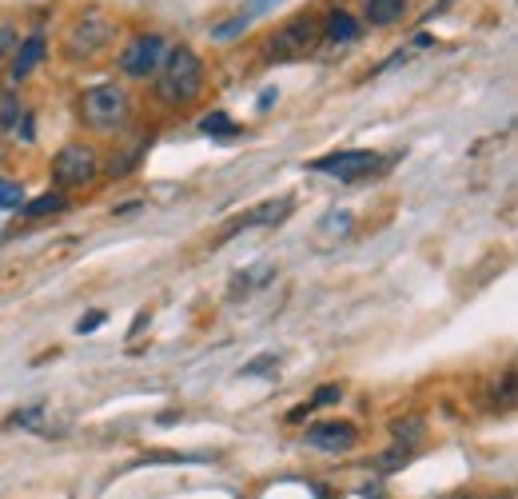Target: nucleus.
I'll list each match as a JSON object with an SVG mask.
<instances>
[{"label":"nucleus","instance_id":"nucleus-1","mask_svg":"<svg viewBox=\"0 0 518 499\" xmlns=\"http://www.w3.org/2000/svg\"><path fill=\"white\" fill-rule=\"evenodd\" d=\"M156 96L172 108L180 104H192L200 92H204V64L192 48H168L164 56V68L156 72Z\"/></svg>","mask_w":518,"mask_h":499},{"label":"nucleus","instance_id":"nucleus-2","mask_svg":"<svg viewBox=\"0 0 518 499\" xmlns=\"http://www.w3.org/2000/svg\"><path fill=\"white\" fill-rule=\"evenodd\" d=\"M132 116V96L124 84H96L80 100V120L96 132H120Z\"/></svg>","mask_w":518,"mask_h":499},{"label":"nucleus","instance_id":"nucleus-3","mask_svg":"<svg viewBox=\"0 0 518 499\" xmlns=\"http://www.w3.org/2000/svg\"><path fill=\"white\" fill-rule=\"evenodd\" d=\"M319 32H323L319 16H315V12H299V16H291V20L267 40V56H271V60H295V56H303V52L315 48Z\"/></svg>","mask_w":518,"mask_h":499},{"label":"nucleus","instance_id":"nucleus-4","mask_svg":"<svg viewBox=\"0 0 518 499\" xmlns=\"http://www.w3.org/2000/svg\"><path fill=\"white\" fill-rule=\"evenodd\" d=\"M100 176V156L92 144H64L52 160V184L56 188H84Z\"/></svg>","mask_w":518,"mask_h":499},{"label":"nucleus","instance_id":"nucleus-5","mask_svg":"<svg viewBox=\"0 0 518 499\" xmlns=\"http://www.w3.org/2000/svg\"><path fill=\"white\" fill-rule=\"evenodd\" d=\"M164 56H168V40H164L160 32H140V36H132L128 48L120 52V68H124L128 76L148 80V76H156V72L164 68Z\"/></svg>","mask_w":518,"mask_h":499},{"label":"nucleus","instance_id":"nucleus-6","mask_svg":"<svg viewBox=\"0 0 518 499\" xmlns=\"http://www.w3.org/2000/svg\"><path fill=\"white\" fill-rule=\"evenodd\" d=\"M375 164H379L375 152H367V148H347V152H331V156L311 160V172H327V176H335V180H343V184H355L359 176L375 172Z\"/></svg>","mask_w":518,"mask_h":499},{"label":"nucleus","instance_id":"nucleus-7","mask_svg":"<svg viewBox=\"0 0 518 499\" xmlns=\"http://www.w3.org/2000/svg\"><path fill=\"white\" fill-rule=\"evenodd\" d=\"M108 40H112V24L100 20V16H84V20L72 28V36H68V52H72V56H96Z\"/></svg>","mask_w":518,"mask_h":499},{"label":"nucleus","instance_id":"nucleus-8","mask_svg":"<svg viewBox=\"0 0 518 499\" xmlns=\"http://www.w3.org/2000/svg\"><path fill=\"white\" fill-rule=\"evenodd\" d=\"M307 444L319 452H347L355 444V424L347 420H331V424H311L307 428Z\"/></svg>","mask_w":518,"mask_h":499},{"label":"nucleus","instance_id":"nucleus-9","mask_svg":"<svg viewBox=\"0 0 518 499\" xmlns=\"http://www.w3.org/2000/svg\"><path fill=\"white\" fill-rule=\"evenodd\" d=\"M16 56H12V80H24L40 60H44V32H32L24 44H16L12 48Z\"/></svg>","mask_w":518,"mask_h":499},{"label":"nucleus","instance_id":"nucleus-10","mask_svg":"<svg viewBox=\"0 0 518 499\" xmlns=\"http://www.w3.org/2000/svg\"><path fill=\"white\" fill-rule=\"evenodd\" d=\"M271 276H275V268H271V264H252V268L236 272V280H232V296H248L252 288H259V284H267Z\"/></svg>","mask_w":518,"mask_h":499},{"label":"nucleus","instance_id":"nucleus-11","mask_svg":"<svg viewBox=\"0 0 518 499\" xmlns=\"http://www.w3.org/2000/svg\"><path fill=\"white\" fill-rule=\"evenodd\" d=\"M327 36L335 44H351V40H359V20L351 12H331L327 16Z\"/></svg>","mask_w":518,"mask_h":499},{"label":"nucleus","instance_id":"nucleus-12","mask_svg":"<svg viewBox=\"0 0 518 499\" xmlns=\"http://www.w3.org/2000/svg\"><path fill=\"white\" fill-rule=\"evenodd\" d=\"M367 20L371 24H395V20H403V12H407V0H367Z\"/></svg>","mask_w":518,"mask_h":499},{"label":"nucleus","instance_id":"nucleus-13","mask_svg":"<svg viewBox=\"0 0 518 499\" xmlns=\"http://www.w3.org/2000/svg\"><path fill=\"white\" fill-rule=\"evenodd\" d=\"M68 208V196L64 192H44V196H36L28 208H24V216L28 220H44V216H56V212H64Z\"/></svg>","mask_w":518,"mask_h":499},{"label":"nucleus","instance_id":"nucleus-14","mask_svg":"<svg viewBox=\"0 0 518 499\" xmlns=\"http://www.w3.org/2000/svg\"><path fill=\"white\" fill-rule=\"evenodd\" d=\"M291 208V200H271V204H259L252 216H244L236 228H256V224H271V220H283Z\"/></svg>","mask_w":518,"mask_h":499},{"label":"nucleus","instance_id":"nucleus-15","mask_svg":"<svg viewBox=\"0 0 518 499\" xmlns=\"http://www.w3.org/2000/svg\"><path fill=\"white\" fill-rule=\"evenodd\" d=\"M275 368H279V356H275V352H263L256 360H248L240 372H244V376H275Z\"/></svg>","mask_w":518,"mask_h":499},{"label":"nucleus","instance_id":"nucleus-16","mask_svg":"<svg viewBox=\"0 0 518 499\" xmlns=\"http://www.w3.org/2000/svg\"><path fill=\"white\" fill-rule=\"evenodd\" d=\"M200 128H204L208 136H236V132H240V128L228 120V112H212V116H208Z\"/></svg>","mask_w":518,"mask_h":499},{"label":"nucleus","instance_id":"nucleus-17","mask_svg":"<svg viewBox=\"0 0 518 499\" xmlns=\"http://www.w3.org/2000/svg\"><path fill=\"white\" fill-rule=\"evenodd\" d=\"M244 28H248V12L232 16L228 24H216V28H212V40H232V36H240Z\"/></svg>","mask_w":518,"mask_h":499},{"label":"nucleus","instance_id":"nucleus-18","mask_svg":"<svg viewBox=\"0 0 518 499\" xmlns=\"http://www.w3.org/2000/svg\"><path fill=\"white\" fill-rule=\"evenodd\" d=\"M339 396H343L339 384H323V388H315V396L307 400V408H331V404H339Z\"/></svg>","mask_w":518,"mask_h":499},{"label":"nucleus","instance_id":"nucleus-19","mask_svg":"<svg viewBox=\"0 0 518 499\" xmlns=\"http://www.w3.org/2000/svg\"><path fill=\"white\" fill-rule=\"evenodd\" d=\"M20 200H24V188H20V184H12V180H0V212L20 208Z\"/></svg>","mask_w":518,"mask_h":499},{"label":"nucleus","instance_id":"nucleus-20","mask_svg":"<svg viewBox=\"0 0 518 499\" xmlns=\"http://www.w3.org/2000/svg\"><path fill=\"white\" fill-rule=\"evenodd\" d=\"M391 432H395V440H399V444H403V440H415V436L423 432V420H419V416H411V420H399Z\"/></svg>","mask_w":518,"mask_h":499},{"label":"nucleus","instance_id":"nucleus-21","mask_svg":"<svg viewBox=\"0 0 518 499\" xmlns=\"http://www.w3.org/2000/svg\"><path fill=\"white\" fill-rule=\"evenodd\" d=\"M407 456H411V452H407V448L399 444L395 452H387V456L379 460V472H395V464H407Z\"/></svg>","mask_w":518,"mask_h":499},{"label":"nucleus","instance_id":"nucleus-22","mask_svg":"<svg viewBox=\"0 0 518 499\" xmlns=\"http://www.w3.org/2000/svg\"><path fill=\"white\" fill-rule=\"evenodd\" d=\"M351 228V216L347 212H331L327 220H323V232H347Z\"/></svg>","mask_w":518,"mask_h":499},{"label":"nucleus","instance_id":"nucleus-23","mask_svg":"<svg viewBox=\"0 0 518 499\" xmlns=\"http://www.w3.org/2000/svg\"><path fill=\"white\" fill-rule=\"evenodd\" d=\"M40 416H44V408L36 404V408H28V412H16V416H12L8 424H16V428H32V424H36Z\"/></svg>","mask_w":518,"mask_h":499},{"label":"nucleus","instance_id":"nucleus-24","mask_svg":"<svg viewBox=\"0 0 518 499\" xmlns=\"http://www.w3.org/2000/svg\"><path fill=\"white\" fill-rule=\"evenodd\" d=\"M16 124V96H4L0 100V128H12Z\"/></svg>","mask_w":518,"mask_h":499},{"label":"nucleus","instance_id":"nucleus-25","mask_svg":"<svg viewBox=\"0 0 518 499\" xmlns=\"http://www.w3.org/2000/svg\"><path fill=\"white\" fill-rule=\"evenodd\" d=\"M100 324H104V312H92V316H84V320H80V324H76V332H80V336H84V332H96V328H100Z\"/></svg>","mask_w":518,"mask_h":499},{"label":"nucleus","instance_id":"nucleus-26","mask_svg":"<svg viewBox=\"0 0 518 499\" xmlns=\"http://www.w3.org/2000/svg\"><path fill=\"white\" fill-rule=\"evenodd\" d=\"M16 44V36H12V28H0V56H8V48Z\"/></svg>","mask_w":518,"mask_h":499},{"label":"nucleus","instance_id":"nucleus-27","mask_svg":"<svg viewBox=\"0 0 518 499\" xmlns=\"http://www.w3.org/2000/svg\"><path fill=\"white\" fill-rule=\"evenodd\" d=\"M248 4H252V8H267V4H271V0H248Z\"/></svg>","mask_w":518,"mask_h":499},{"label":"nucleus","instance_id":"nucleus-28","mask_svg":"<svg viewBox=\"0 0 518 499\" xmlns=\"http://www.w3.org/2000/svg\"><path fill=\"white\" fill-rule=\"evenodd\" d=\"M467 499H471V496H467Z\"/></svg>","mask_w":518,"mask_h":499}]
</instances>
